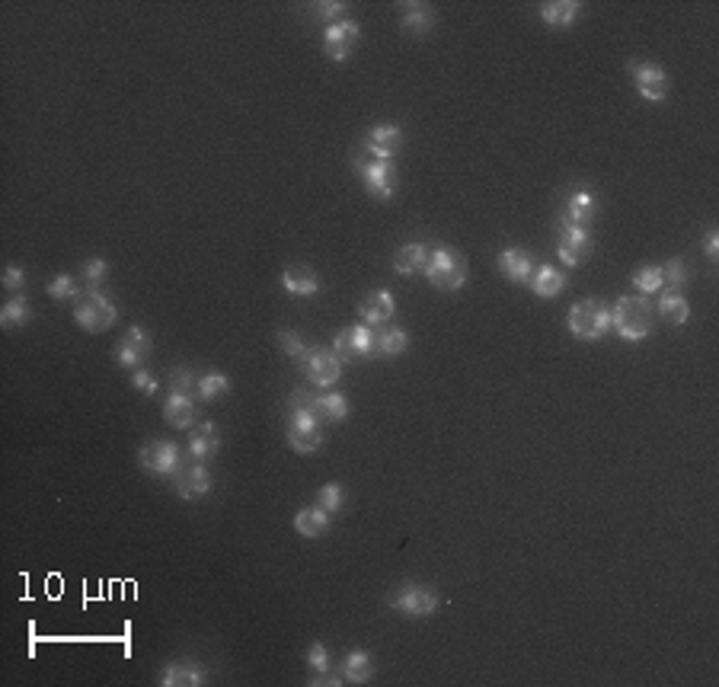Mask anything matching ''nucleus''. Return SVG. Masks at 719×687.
<instances>
[{"label": "nucleus", "instance_id": "16", "mask_svg": "<svg viewBox=\"0 0 719 687\" xmlns=\"http://www.w3.org/2000/svg\"><path fill=\"white\" fill-rule=\"evenodd\" d=\"M151 346H154V339H151V333H147V329L131 327L128 333L122 336V342H118L116 361L122 368H128V371H135V368H141L144 359L151 355Z\"/></svg>", "mask_w": 719, "mask_h": 687}, {"label": "nucleus", "instance_id": "13", "mask_svg": "<svg viewBox=\"0 0 719 687\" xmlns=\"http://www.w3.org/2000/svg\"><path fill=\"white\" fill-rule=\"evenodd\" d=\"M595 249L589 227H572V224H562L560 227V243H556V256H560L566 266H582L585 259Z\"/></svg>", "mask_w": 719, "mask_h": 687}, {"label": "nucleus", "instance_id": "38", "mask_svg": "<svg viewBox=\"0 0 719 687\" xmlns=\"http://www.w3.org/2000/svg\"><path fill=\"white\" fill-rule=\"evenodd\" d=\"M317 505H320L323 511H329V515H336V511L346 505V490H342L339 483H327L317 490Z\"/></svg>", "mask_w": 719, "mask_h": 687}, {"label": "nucleus", "instance_id": "26", "mask_svg": "<svg viewBox=\"0 0 719 687\" xmlns=\"http://www.w3.org/2000/svg\"><path fill=\"white\" fill-rule=\"evenodd\" d=\"M295 530L301 537H308V541H317V537H323L329 530V511H323L320 505H308V509H301L295 515Z\"/></svg>", "mask_w": 719, "mask_h": 687}, {"label": "nucleus", "instance_id": "37", "mask_svg": "<svg viewBox=\"0 0 719 687\" xmlns=\"http://www.w3.org/2000/svg\"><path fill=\"white\" fill-rule=\"evenodd\" d=\"M46 291L55 298V301H77L80 298V285H77L74 275H55Z\"/></svg>", "mask_w": 719, "mask_h": 687}, {"label": "nucleus", "instance_id": "31", "mask_svg": "<svg viewBox=\"0 0 719 687\" xmlns=\"http://www.w3.org/2000/svg\"><path fill=\"white\" fill-rule=\"evenodd\" d=\"M659 310L662 317H665L668 323H674V327H681V323H687V314H691V304H687L684 291L681 288H668L665 295L659 298Z\"/></svg>", "mask_w": 719, "mask_h": 687}, {"label": "nucleus", "instance_id": "30", "mask_svg": "<svg viewBox=\"0 0 719 687\" xmlns=\"http://www.w3.org/2000/svg\"><path fill=\"white\" fill-rule=\"evenodd\" d=\"M531 288H534L537 298H556L562 288H566V275L553 266H541V268H534V275H531Z\"/></svg>", "mask_w": 719, "mask_h": 687}, {"label": "nucleus", "instance_id": "24", "mask_svg": "<svg viewBox=\"0 0 719 687\" xmlns=\"http://www.w3.org/2000/svg\"><path fill=\"white\" fill-rule=\"evenodd\" d=\"M164 419H167V426H173V429H192V422L198 419L192 393L170 390V397H167V403H164Z\"/></svg>", "mask_w": 719, "mask_h": 687}, {"label": "nucleus", "instance_id": "12", "mask_svg": "<svg viewBox=\"0 0 719 687\" xmlns=\"http://www.w3.org/2000/svg\"><path fill=\"white\" fill-rule=\"evenodd\" d=\"M630 74H633L636 93L646 103H662L668 96V74L653 61H630Z\"/></svg>", "mask_w": 719, "mask_h": 687}, {"label": "nucleus", "instance_id": "9", "mask_svg": "<svg viewBox=\"0 0 719 687\" xmlns=\"http://www.w3.org/2000/svg\"><path fill=\"white\" fill-rule=\"evenodd\" d=\"M301 368L310 378V384L320 387V390H329L342 378V361L333 349H308V355L301 359Z\"/></svg>", "mask_w": 719, "mask_h": 687}, {"label": "nucleus", "instance_id": "18", "mask_svg": "<svg viewBox=\"0 0 719 687\" xmlns=\"http://www.w3.org/2000/svg\"><path fill=\"white\" fill-rule=\"evenodd\" d=\"M400 147H403V131H400V125H390V122L374 125L365 137V151L371 154L374 160H393Z\"/></svg>", "mask_w": 719, "mask_h": 687}, {"label": "nucleus", "instance_id": "32", "mask_svg": "<svg viewBox=\"0 0 719 687\" xmlns=\"http://www.w3.org/2000/svg\"><path fill=\"white\" fill-rule=\"evenodd\" d=\"M406 346H410V336L400 327H387V329H380V333H374V349H378V355H384V359L403 355Z\"/></svg>", "mask_w": 719, "mask_h": 687}, {"label": "nucleus", "instance_id": "2", "mask_svg": "<svg viewBox=\"0 0 719 687\" xmlns=\"http://www.w3.org/2000/svg\"><path fill=\"white\" fill-rule=\"evenodd\" d=\"M569 333L582 342L604 339L611 333V308L602 301H592V298L572 304V310H569Z\"/></svg>", "mask_w": 719, "mask_h": 687}, {"label": "nucleus", "instance_id": "22", "mask_svg": "<svg viewBox=\"0 0 719 687\" xmlns=\"http://www.w3.org/2000/svg\"><path fill=\"white\" fill-rule=\"evenodd\" d=\"M218 451H221V435H218L215 422H202L198 429H192V432H189V445H186V454H189V460H198V464H205V460H211Z\"/></svg>", "mask_w": 719, "mask_h": 687}, {"label": "nucleus", "instance_id": "41", "mask_svg": "<svg viewBox=\"0 0 719 687\" xmlns=\"http://www.w3.org/2000/svg\"><path fill=\"white\" fill-rule=\"evenodd\" d=\"M346 10H349V4H342V0H323V4H314V7H310V16H314V20H327V26H329V23H339Z\"/></svg>", "mask_w": 719, "mask_h": 687}, {"label": "nucleus", "instance_id": "47", "mask_svg": "<svg viewBox=\"0 0 719 687\" xmlns=\"http://www.w3.org/2000/svg\"><path fill=\"white\" fill-rule=\"evenodd\" d=\"M342 681H346L342 674L336 678V672H329V674H317V678H310V684H314V687H339Z\"/></svg>", "mask_w": 719, "mask_h": 687}, {"label": "nucleus", "instance_id": "20", "mask_svg": "<svg viewBox=\"0 0 719 687\" xmlns=\"http://www.w3.org/2000/svg\"><path fill=\"white\" fill-rule=\"evenodd\" d=\"M393 314H397V301H393V295L384 288L365 295V301L359 304V317L368 327H384L387 320H393Z\"/></svg>", "mask_w": 719, "mask_h": 687}, {"label": "nucleus", "instance_id": "14", "mask_svg": "<svg viewBox=\"0 0 719 687\" xmlns=\"http://www.w3.org/2000/svg\"><path fill=\"white\" fill-rule=\"evenodd\" d=\"M598 215V192L589 186H579L575 192H569L566 205H562V224L572 227H589Z\"/></svg>", "mask_w": 719, "mask_h": 687}, {"label": "nucleus", "instance_id": "8", "mask_svg": "<svg viewBox=\"0 0 719 687\" xmlns=\"http://www.w3.org/2000/svg\"><path fill=\"white\" fill-rule=\"evenodd\" d=\"M333 346H336L333 352L339 355V361H368L378 355V349H374V327H368V323H352V327H346L336 336Z\"/></svg>", "mask_w": 719, "mask_h": 687}, {"label": "nucleus", "instance_id": "35", "mask_svg": "<svg viewBox=\"0 0 719 687\" xmlns=\"http://www.w3.org/2000/svg\"><path fill=\"white\" fill-rule=\"evenodd\" d=\"M633 288L636 295H655V291L665 288V278H662V266H640L633 272Z\"/></svg>", "mask_w": 719, "mask_h": 687}, {"label": "nucleus", "instance_id": "36", "mask_svg": "<svg viewBox=\"0 0 719 687\" xmlns=\"http://www.w3.org/2000/svg\"><path fill=\"white\" fill-rule=\"evenodd\" d=\"M106 275H109V262L106 259H86L80 266V278H84V291H103Z\"/></svg>", "mask_w": 719, "mask_h": 687}, {"label": "nucleus", "instance_id": "23", "mask_svg": "<svg viewBox=\"0 0 719 687\" xmlns=\"http://www.w3.org/2000/svg\"><path fill=\"white\" fill-rule=\"evenodd\" d=\"M281 285H285L288 295H295V298H314L317 291H320V278H317L314 268L304 266V262L288 266L285 272H281Z\"/></svg>", "mask_w": 719, "mask_h": 687}, {"label": "nucleus", "instance_id": "1", "mask_svg": "<svg viewBox=\"0 0 719 687\" xmlns=\"http://www.w3.org/2000/svg\"><path fill=\"white\" fill-rule=\"evenodd\" d=\"M655 308L649 304L646 295H623L611 308V329L627 342H643L655 327Z\"/></svg>", "mask_w": 719, "mask_h": 687}, {"label": "nucleus", "instance_id": "29", "mask_svg": "<svg viewBox=\"0 0 719 687\" xmlns=\"http://www.w3.org/2000/svg\"><path fill=\"white\" fill-rule=\"evenodd\" d=\"M400 26L410 35H425L435 26V14H431L429 4H403V20H400Z\"/></svg>", "mask_w": 719, "mask_h": 687}, {"label": "nucleus", "instance_id": "10", "mask_svg": "<svg viewBox=\"0 0 719 687\" xmlns=\"http://www.w3.org/2000/svg\"><path fill=\"white\" fill-rule=\"evenodd\" d=\"M359 39H361V26L355 20H349V16H342L339 23H329V26L323 29V52H327L336 65H342V61L355 52Z\"/></svg>", "mask_w": 719, "mask_h": 687}, {"label": "nucleus", "instance_id": "4", "mask_svg": "<svg viewBox=\"0 0 719 687\" xmlns=\"http://www.w3.org/2000/svg\"><path fill=\"white\" fill-rule=\"evenodd\" d=\"M320 416H314L304 406H288V448L298 454H314L323 445Z\"/></svg>", "mask_w": 719, "mask_h": 687}, {"label": "nucleus", "instance_id": "44", "mask_svg": "<svg viewBox=\"0 0 719 687\" xmlns=\"http://www.w3.org/2000/svg\"><path fill=\"white\" fill-rule=\"evenodd\" d=\"M131 384H135L141 393H147V397H154V393H157V387H160V380L141 365V368H135V374H131Z\"/></svg>", "mask_w": 719, "mask_h": 687}, {"label": "nucleus", "instance_id": "43", "mask_svg": "<svg viewBox=\"0 0 719 687\" xmlns=\"http://www.w3.org/2000/svg\"><path fill=\"white\" fill-rule=\"evenodd\" d=\"M170 390L196 393V378H192L189 368H173V371H170Z\"/></svg>", "mask_w": 719, "mask_h": 687}, {"label": "nucleus", "instance_id": "11", "mask_svg": "<svg viewBox=\"0 0 719 687\" xmlns=\"http://www.w3.org/2000/svg\"><path fill=\"white\" fill-rule=\"evenodd\" d=\"M387 604H390L393 611H400L403 617H429L439 611L441 598L431 589H425V585H403L397 595H390Z\"/></svg>", "mask_w": 719, "mask_h": 687}, {"label": "nucleus", "instance_id": "25", "mask_svg": "<svg viewBox=\"0 0 719 687\" xmlns=\"http://www.w3.org/2000/svg\"><path fill=\"white\" fill-rule=\"evenodd\" d=\"M429 266V249L422 243H403V247L393 253V272L397 275H425Z\"/></svg>", "mask_w": 719, "mask_h": 687}, {"label": "nucleus", "instance_id": "17", "mask_svg": "<svg viewBox=\"0 0 719 687\" xmlns=\"http://www.w3.org/2000/svg\"><path fill=\"white\" fill-rule=\"evenodd\" d=\"M173 483H177L179 499H186V502H196V499L208 496L211 486H215V480H211L208 467L198 464V460H192L189 467H183V470L173 477Z\"/></svg>", "mask_w": 719, "mask_h": 687}, {"label": "nucleus", "instance_id": "40", "mask_svg": "<svg viewBox=\"0 0 719 687\" xmlns=\"http://www.w3.org/2000/svg\"><path fill=\"white\" fill-rule=\"evenodd\" d=\"M278 346H281V352H288L295 361H301L310 349L308 342H304V336L295 333V329H278Z\"/></svg>", "mask_w": 719, "mask_h": 687}, {"label": "nucleus", "instance_id": "45", "mask_svg": "<svg viewBox=\"0 0 719 687\" xmlns=\"http://www.w3.org/2000/svg\"><path fill=\"white\" fill-rule=\"evenodd\" d=\"M0 282H4V288H7V291L20 295L23 285H26V275H23L20 266H7V268H4V275H0Z\"/></svg>", "mask_w": 719, "mask_h": 687}, {"label": "nucleus", "instance_id": "21", "mask_svg": "<svg viewBox=\"0 0 719 687\" xmlns=\"http://www.w3.org/2000/svg\"><path fill=\"white\" fill-rule=\"evenodd\" d=\"M208 681V672H205L198 662H170V665L160 672V684L164 687H202Z\"/></svg>", "mask_w": 719, "mask_h": 687}, {"label": "nucleus", "instance_id": "33", "mask_svg": "<svg viewBox=\"0 0 719 687\" xmlns=\"http://www.w3.org/2000/svg\"><path fill=\"white\" fill-rule=\"evenodd\" d=\"M228 390H230V378L221 371H208L196 380V397L205 399V403H215V399L228 397Z\"/></svg>", "mask_w": 719, "mask_h": 687}, {"label": "nucleus", "instance_id": "19", "mask_svg": "<svg viewBox=\"0 0 719 687\" xmlns=\"http://www.w3.org/2000/svg\"><path fill=\"white\" fill-rule=\"evenodd\" d=\"M534 268H537V262H534V256H531L528 249L509 247V249H502V253H499V272H502L509 282L528 285L531 275H534Z\"/></svg>", "mask_w": 719, "mask_h": 687}, {"label": "nucleus", "instance_id": "28", "mask_svg": "<svg viewBox=\"0 0 719 687\" xmlns=\"http://www.w3.org/2000/svg\"><path fill=\"white\" fill-rule=\"evenodd\" d=\"M579 10H582V4H579V0H553V4H543V7H541V20L547 23V26H553V29H566V26H572V23H575Z\"/></svg>", "mask_w": 719, "mask_h": 687}, {"label": "nucleus", "instance_id": "39", "mask_svg": "<svg viewBox=\"0 0 719 687\" xmlns=\"http://www.w3.org/2000/svg\"><path fill=\"white\" fill-rule=\"evenodd\" d=\"M304 659H308V668L314 674H329V672H333V655H329V649L323 646V642H310Z\"/></svg>", "mask_w": 719, "mask_h": 687}, {"label": "nucleus", "instance_id": "5", "mask_svg": "<svg viewBox=\"0 0 719 687\" xmlns=\"http://www.w3.org/2000/svg\"><path fill=\"white\" fill-rule=\"evenodd\" d=\"M74 320L86 333H106L118 320V308L103 295V291H84V298L74 301Z\"/></svg>", "mask_w": 719, "mask_h": 687}, {"label": "nucleus", "instance_id": "42", "mask_svg": "<svg viewBox=\"0 0 719 687\" xmlns=\"http://www.w3.org/2000/svg\"><path fill=\"white\" fill-rule=\"evenodd\" d=\"M662 278L668 282V288H681V291H684V285H687V266H684V259H668L665 266H662Z\"/></svg>", "mask_w": 719, "mask_h": 687}, {"label": "nucleus", "instance_id": "3", "mask_svg": "<svg viewBox=\"0 0 719 687\" xmlns=\"http://www.w3.org/2000/svg\"><path fill=\"white\" fill-rule=\"evenodd\" d=\"M425 278L431 288L439 291H458L467 285V266L454 249L439 247L429 253V266H425Z\"/></svg>", "mask_w": 719, "mask_h": 687}, {"label": "nucleus", "instance_id": "6", "mask_svg": "<svg viewBox=\"0 0 719 687\" xmlns=\"http://www.w3.org/2000/svg\"><path fill=\"white\" fill-rule=\"evenodd\" d=\"M288 406H304L314 416H320L323 422H342L349 416V399L342 397L339 390H323V393H310L308 387H298L288 399Z\"/></svg>", "mask_w": 719, "mask_h": 687}, {"label": "nucleus", "instance_id": "27", "mask_svg": "<svg viewBox=\"0 0 719 687\" xmlns=\"http://www.w3.org/2000/svg\"><path fill=\"white\" fill-rule=\"evenodd\" d=\"M339 674L349 681V684H368V681L374 678L371 652H365V649H352V652H349L346 659H342Z\"/></svg>", "mask_w": 719, "mask_h": 687}, {"label": "nucleus", "instance_id": "34", "mask_svg": "<svg viewBox=\"0 0 719 687\" xmlns=\"http://www.w3.org/2000/svg\"><path fill=\"white\" fill-rule=\"evenodd\" d=\"M29 317H33V308H29V301L23 295H14L4 308H0V327L4 329H16L23 327V323H29Z\"/></svg>", "mask_w": 719, "mask_h": 687}, {"label": "nucleus", "instance_id": "46", "mask_svg": "<svg viewBox=\"0 0 719 687\" xmlns=\"http://www.w3.org/2000/svg\"><path fill=\"white\" fill-rule=\"evenodd\" d=\"M704 253L710 262L719 259V230H710V234L704 237Z\"/></svg>", "mask_w": 719, "mask_h": 687}, {"label": "nucleus", "instance_id": "15", "mask_svg": "<svg viewBox=\"0 0 719 687\" xmlns=\"http://www.w3.org/2000/svg\"><path fill=\"white\" fill-rule=\"evenodd\" d=\"M359 177L365 179L368 192L380 202L393 198V189H397V170H393L390 160H368V164H359Z\"/></svg>", "mask_w": 719, "mask_h": 687}, {"label": "nucleus", "instance_id": "7", "mask_svg": "<svg viewBox=\"0 0 719 687\" xmlns=\"http://www.w3.org/2000/svg\"><path fill=\"white\" fill-rule=\"evenodd\" d=\"M137 460H141V467L147 473H157V477H164V480H173L183 470V467H179L183 464V451H179L177 441H164V439L147 441V445L137 451Z\"/></svg>", "mask_w": 719, "mask_h": 687}]
</instances>
